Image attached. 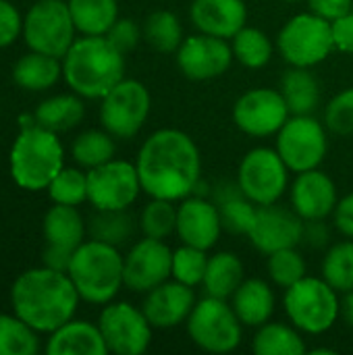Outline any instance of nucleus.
Here are the masks:
<instances>
[{
	"instance_id": "f257e3e1",
	"label": "nucleus",
	"mask_w": 353,
	"mask_h": 355,
	"mask_svg": "<svg viewBox=\"0 0 353 355\" xmlns=\"http://www.w3.org/2000/svg\"><path fill=\"white\" fill-rule=\"evenodd\" d=\"M137 175L150 198L181 202L191 196L202 179V156L181 129H158L139 148Z\"/></svg>"
},
{
	"instance_id": "f03ea898",
	"label": "nucleus",
	"mask_w": 353,
	"mask_h": 355,
	"mask_svg": "<svg viewBox=\"0 0 353 355\" xmlns=\"http://www.w3.org/2000/svg\"><path fill=\"white\" fill-rule=\"evenodd\" d=\"M79 300L71 277L48 266L21 272L10 289L12 312L33 331L48 335L75 316Z\"/></svg>"
},
{
	"instance_id": "7ed1b4c3",
	"label": "nucleus",
	"mask_w": 353,
	"mask_h": 355,
	"mask_svg": "<svg viewBox=\"0 0 353 355\" xmlns=\"http://www.w3.org/2000/svg\"><path fill=\"white\" fill-rule=\"evenodd\" d=\"M62 77L77 96L102 100L125 79V54L106 35H81L62 56Z\"/></svg>"
},
{
	"instance_id": "20e7f679",
	"label": "nucleus",
	"mask_w": 353,
	"mask_h": 355,
	"mask_svg": "<svg viewBox=\"0 0 353 355\" xmlns=\"http://www.w3.org/2000/svg\"><path fill=\"white\" fill-rule=\"evenodd\" d=\"M123 264L125 256H121L119 248L98 239H89L73 252L67 275L71 277L83 302L106 306L125 285Z\"/></svg>"
},
{
	"instance_id": "39448f33",
	"label": "nucleus",
	"mask_w": 353,
	"mask_h": 355,
	"mask_svg": "<svg viewBox=\"0 0 353 355\" xmlns=\"http://www.w3.org/2000/svg\"><path fill=\"white\" fill-rule=\"evenodd\" d=\"M8 162L10 177L19 187L27 191L48 189L64 166V150L58 133L48 131L37 123L23 125L10 148Z\"/></svg>"
},
{
	"instance_id": "423d86ee",
	"label": "nucleus",
	"mask_w": 353,
	"mask_h": 355,
	"mask_svg": "<svg viewBox=\"0 0 353 355\" xmlns=\"http://www.w3.org/2000/svg\"><path fill=\"white\" fill-rule=\"evenodd\" d=\"M283 306L289 322L306 335H325L339 320L341 300L325 279L304 277L285 289Z\"/></svg>"
},
{
	"instance_id": "0eeeda50",
	"label": "nucleus",
	"mask_w": 353,
	"mask_h": 355,
	"mask_svg": "<svg viewBox=\"0 0 353 355\" xmlns=\"http://www.w3.org/2000/svg\"><path fill=\"white\" fill-rule=\"evenodd\" d=\"M185 324L191 343L208 354H231L243 339V324L229 300H198Z\"/></svg>"
},
{
	"instance_id": "6e6552de",
	"label": "nucleus",
	"mask_w": 353,
	"mask_h": 355,
	"mask_svg": "<svg viewBox=\"0 0 353 355\" xmlns=\"http://www.w3.org/2000/svg\"><path fill=\"white\" fill-rule=\"evenodd\" d=\"M277 48L289 67H316L335 50L331 21L314 15L312 10L298 12L281 27Z\"/></svg>"
},
{
	"instance_id": "1a4fd4ad",
	"label": "nucleus",
	"mask_w": 353,
	"mask_h": 355,
	"mask_svg": "<svg viewBox=\"0 0 353 355\" xmlns=\"http://www.w3.org/2000/svg\"><path fill=\"white\" fill-rule=\"evenodd\" d=\"M75 23L64 0H37L23 17V40L29 50L62 60L75 42Z\"/></svg>"
},
{
	"instance_id": "9d476101",
	"label": "nucleus",
	"mask_w": 353,
	"mask_h": 355,
	"mask_svg": "<svg viewBox=\"0 0 353 355\" xmlns=\"http://www.w3.org/2000/svg\"><path fill=\"white\" fill-rule=\"evenodd\" d=\"M275 150L291 173L318 168L329 152L327 125L312 114H291L277 133Z\"/></svg>"
},
{
	"instance_id": "9b49d317",
	"label": "nucleus",
	"mask_w": 353,
	"mask_h": 355,
	"mask_svg": "<svg viewBox=\"0 0 353 355\" xmlns=\"http://www.w3.org/2000/svg\"><path fill=\"white\" fill-rule=\"evenodd\" d=\"M150 108L148 87L137 79H123L102 98L100 123L117 139H131L146 125Z\"/></svg>"
},
{
	"instance_id": "f8f14e48",
	"label": "nucleus",
	"mask_w": 353,
	"mask_h": 355,
	"mask_svg": "<svg viewBox=\"0 0 353 355\" xmlns=\"http://www.w3.org/2000/svg\"><path fill=\"white\" fill-rule=\"evenodd\" d=\"M289 173L275 148H252L239 162L237 183L256 206H268L285 196Z\"/></svg>"
},
{
	"instance_id": "ddd939ff",
	"label": "nucleus",
	"mask_w": 353,
	"mask_h": 355,
	"mask_svg": "<svg viewBox=\"0 0 353 355\" xmlns=\"http://www.w3.org/2000/svg\"><path fill=\"white\" fill-rule=\"evenodd\" d=\"M98 327L106 341L108 354L141 355L152 343L154 327L141 308L129 302H110L98 318Z\"/></svg>"
},
{
	"instance_id": "4468645a",
	"label": "nucleus",
	"mask_w": 353,
	"mask_h": 355,
	"mask_svg": "<svg viewBox=\"0 0 353 355\" xmlns=\"http://www.w3.org/2000/svg\"><path fill=\"white\" fill-rule=\"evenodd\" d=\"M137 166L127 160H108L87 171V202L96 210H127L141 193Z\"/></svg>"
},
{
	"instance_id": "2eb2a0df",
	"label": "nucleus",
	"mask_w": 353,
	"mask_h": 355,
	"mask_svg": "<svg viewBox=\"0 0 353 355\" xmlns=\"http://www.w3.org/2000/svg\"><path fill=\"white\" fill-rule=\"evenodd\" d=\"M291 116L281 89L254 87L241 94L233 106V121L250 137L277 135Z\"/></svg>"
},
{
	"instance_id": "dca6fc26",
	"label": "nucleus",
	"mask_w": 353,
	"mask_h": 355,
	"mask_svg": "<svg viewBox=\"0 0 353 355\" xmlns=\"http://www.w3.org/2000/svg\"><path fill=\"white\" fill-rule=\"evenodd\" d=\"M175 54L179 71L191 81L216 79L225 75L235 60L229 40L200 31L196 35H187Z\"/></svg>"
},
{
	"instance_id": "f3484780",
	"label": "nucleus",
	"mask_w": 353,
	"mask_h": 355,
	"mask_svg": "<svg viewBox=\"0 0 353 355\" xmlns=\"http://www.w3.org/2000/svg\"><path fill=\"white\" fill-rule=\"evenodd\" d=\"M173 277V250L162 239L144 237L125 256V287L135 293H148Z\"/></svg>"
},
{
	"instance_id": "a211bd4d",
	"label": "nucleus",
	"mask_w": 353,
	"mask_h": 355,
	"mask_svg": "<svg viewBox=\"0 0 353 355\" xmlns=\"http://www.w3.org/2000/svg\"><path fill=\"white\" fill-rule=\"evenodd\" d=\"M246 237L266 256L285 248H298L304 241V218L293 208L279 206V202L258 206Z\"/></svg>"
},
{
	"instance_id": "6ab92c4d",
	"label": "nucleus",
	"mask_w": 353,
	"mask_h": 355,
	"mask_svg": "<svg viewBox=\"0 0 353 355\" xmlns=\"http://www.w3.org/2000/svg\"><path fill=\"white\" fill-rule=\"evenodd\" d=\"M218 208L206 196H187L177 206V231L175 235L185 245L200 250H212L223 233Z\"/></svg>"
},
{
	"instance_id": "aec40b11",
	"label": "nucleus",
	"mask_w": 353,
	"mask_h": 355,
	"mask_svg": "<svg viewBox=\"0 0 353 355\" xmlns=\"http://www.w3.org/2000/svg\"><path fill=\"white\" fill-rule=\"evenodd\" d=\"M196 302L198 300H196L193 287H187L175 279L173 281L169 279L146 293L141 310L154 329L166 331V329H177L183 322H187Z\"/></svg>"
},
{
	"instance_id": "412c9836",
	"label": "nucleus",
	"mask_w": 353,
	"mask_h": 355,
	"mask_svg": "<svg viewBox=\"0 0 353 355\" xmlns=\"http://www.w3.org/2000/svg\"><path fill=\"white\" fill-rule=\"evenodd\" d=\"M291 208L304 220H325L339 202L335 181L320 168L298 173L291 185Z\"/></svg>"
},
{
	"instance_id": "4be33fe9",
	"label": "nucleus",
	"mask_w": 353,
	"mask_h": 355,
	"mask_svg": "<svg viewBox=\"0 0 353 355\" xmlns=\"http://www.w3.org/2000/svg\"><path fill=\"white\" fill-rule=\"evenodd\" d=\"M189 19L200 33L233 40L248 25V6L243 0H193Z\"/></svg>"
},
{
	"instance_id": "5701e85b",
	"label": "nucleus",
	"mask_w": 353,
	"mask_h": 355,
	"mask_svg": "<svg viewBox=\"0 0 353 355\" xmlns=\"http://www.w3.org/2000/svg\"><path fill=\"white\" fill-rule=\"evenodd\" d=\"M208 198L218 208L221 223L227 233L248 235L258 206L241 191L237 179L235 181L225 179V181H218L216 185H210Z\"/></svg>"
},
{
	"instance_id": "b1692460",
	"label": "nucleus",
	"mask_w": 353,
	"mask_h": 355,
	"mask_svg": "<svg viewBox=\"0 0 353 355\" xmlns=\"http://www.w3.org/2000/svg\"><path fill=\"white\" fill-rule=\"evenodd\" d=\"M48 355H106L108 347L102 337V331L98 324H92L87 320H75L71 318L60 329L50 333Z\"/></svg>"
},
{
	"instance_id": "393cba45",
	"label": "nucleus",
	"mask_w": 353,
	"mask_h": 355,
	"mask_svg": "<svg viewBox=\"0 0 353 355\" xmlns=\"http://www.w3.org/2000/svg\"><path fill=\"white\" fill-rule=\"evenodd\" d=\"M229 302L243 327L258 329L275 314V291L264 279H243Z\"/></svg>"
},
{
	"instance_id": "a878e982",
	"label": "nucleus",
	"mask_w": 353,
	"mask_h": 355,
	"mask_svg": "<svg viewBox=\"0 0 353 355\" xmlns=\"http://www.w3.org/2000/svg\"><path fill=\"white\" fill-rule=\"evenodd\" d=\"M87 225L77 206L54 204L44 216V237L50 245L75 252L85 241Z\"/></svg>"
},
{
	"instance_id": "bb28decb",
	"label": "nucleus",
	"mask_w": 353,
	"mask_h": 355,
	"mask_svg": "<svg viewBox=\"0 0 353 355\" xmlns=\"http://www.w3.org/2000/svg\"><path fill=\"white\" fill-rule=\"evenodd\" d=\"M62 75V62L56 56L35 52L21 56L12 67V79L21 89L27 92H44L56 85Z\"/></svg>"
},
{
	"instance_id": "cd10ccee",
	"label": "nucleus",
	"mask_w": 353,
	"mask_h": 355,
	"mask_svg": "<svg viewBox=\"0 0 353 355\" xmlns=\"http://www.w3.org/2000/svg\"><path fill=\"white\" fill-rule=\"evenodd\" d=\"M279 89L291 110V114H312L320 106V81L304 67H291L281 77Z\"/></svg>"
},
{
	"instance_id": "c85d7f7f",
	"label": "nucleus",
	"mask_w": 353,
	"mask_h": 355,
	"mask_svg": "<svg viewBox=\"0 0 353 355\" xmlns=\"http://www.w3.org/2000/svg\"><path fill=\"white\" fill-rule=\"evenodd\" d=\"M85 116V104L81 96L73 94H60L46 98L40 102V106L33 112V121L54 133H64L75 129Z\"/></svg>"
},
{
	"instance_id": "c756f323",
	"label": "nucleus",
	"mask_w": 353,
	"mask_h": 355,
	"mask_svg": "<svg viewBox=\"0 0 353 355\" xmlns=\"http://www.w3.org/2000/svg\"><path fill=\"white\" fill-rule=\"evenodd\" d=\"M243 262L233 252H218L208 258V268L204 275L206 295L231 300L237 287L243 283Z\"/></svg>"
},
{
	"instance_id": "7c9ffc66",
	"label": "nucleus",
	"mask_w": 353,
	"mask_h": 355,
	"mask_svg": "<svg viewBox=\"0 0 353 355\" xmlns=\"http://www.w3.org/2000/svg\"><path fill=\"white\" fill-rule=\"evenodd\" d=\"M252 349L256 355H304L308 354L306 341L293 324L285 322H264L256 329L252 339Z\"/></svg>"
},
{
	"instance_id": "2f4dec72",
	"label": "nucleus",
	"mask_w": 353,
	"mask_h": 355,
	"mask_svg": "<svg viewBox=\"0 0 353 355\" xmlns=\"http://www.w3.org/2000/svg\"><path fill=\"white\" fill-rule=\"evenodd\" d=\"M67 4L81 35H106L119 19L117 0H67Z\"/></svg>"
},
{
	"instance_id": "473e14b6",
	"label": "nucleus",
	"mask_w": 353,
	"mask_h": 355,
	"mask_svg": "<svg viewBox=\"0 0 353 355\" xmlns=\"http://www.w3.org/2000/svg\"><path fill=\"white\" fill-rule=\"evenodd\" d=\"M141 31H144L146 44L162 54L177 52L181 42L185 40L181 19L171 10H156V12L148 15Z\"/></svg>"
},
{
	"instance_id": "72a5a7b5",
	"label": "nucleus",
	"mask_w": 353,
	"mask_h": 355,
	"mask_svg": "<svg viewBox=\"0 0 353 355\" xmlns=\"http://www.w3.org/2000/svg\"><path fill=\"white\" fill-rule=\"evenodd\" d=\"M114 135H110L106 129H89L77 135V139L71 146V156L81 168H96L108 160L114 158L117 144Z\"/></svg>"
},
{
	"instance_id": "f704fd0d",
	"label": "nucleus",
	"mask_w": 353,
	"mask_h": 355,
	"mask_svg": "<svg viewBox=\"0 0 353 355\" xmlns=\"http://www.w3.org/2000/svg\"><path fill=\"white\" fill-rule=\"evenodd\" d=\"M87 233L92 239L121 248L133 237L135 218L127 210H96L87 223Z\"/></svg>"
},
{
	"instance_id": "c9c22d12",
	"label": "nucleus",
	"mask_w": 353,
	"mask_h": 355,
	"mask_svg": "<svg viewBox=\"0 0 353 355\" xmlns=\"http://www.w3.org/2000/svg\"><path fill=\"white\" fill-rule=\"evenodd\" d=\"M231 48H233L235 60L239 64H243L246 69L266 67L275 52L270 37L262 29L250 27V25H246L241 31L235 33V37L231 40Z\"/></svg>"
},
{
	"instance_id": "e433bc0d",
	"label": "nucleus",
	"mask_w": 353,
	"mask_h": 355,
	"mask_svg": "<svg viewBox=\"0 0 353 355\" xmlns=\"http://www.w3.org/2000/svg\"><path fill=\"white\" fill-rule=\"evenodd\" d=\"M322 279L341 295L353 291V239L329 248L322 260Z\"/></svg>"
},
{
	"instance_id": "4c0bfd02",
	"label": "nucleus",
	"mask_w": 353,
	"mask_h": 355,
	"mask_svg": "<svg viewBox=\"0 0 353 355\" xmlns=\"http://www.w3.org/2000/svg\"><path fill=\"white\" fill-rule=\"evenodd\" d=\"M37 349V331L17 314H0V355H35Z\"/></svg>"
},
{
	"instance_id": "58836bf2",
	"label": "nucleus",
	"mask_w": 353,
	"mask_h": 355,
	"mask_svg": "<svg viewBox=\"0 0 353 355\" xmlns=\"http://www.w3.org/2000/svg\"><path fill=\"white\" fill-rule=\"evenodd\" d=\"M139 229H141L144 237L166 241L177 231V206H175V202L152 198L139 214Z\"/></svg>"
},
{
	"instance_id": "ea45409f",
	"label": "nucleus",
	"mask_w": 353,
	"mask_h": 355,
	"mask_svg": "<svg viewBox=\"0 0 353 355\" xmlns=\"http://www.w3.org/2000/svg\"><path fill=\"white\" fill-rule=\"evenodd\" d=\"M266 272L277 287L289 289L291 285H295L306 277V260L298 252V248H285L268 254Z\"/></svg>"
},
{
	"instance_id": "a19ab883",
	"label": "nucleus",
	"mask_w": 353,
	"mask_h": 355,
	"mask_svg": "<svg viewBox=\"0 0 353 355\" xmlns=\"http://www.w3.org/2000/svg\"><path fill=\"white\" fill-rule=\"evenodd\" d=\"M208 258L210 256L206 254V250L183 243L179 250H173V279L187 287L202 285L208 268Z\"/></svg>"
},
{
	"instance_id": "79ce46f5",
	"label": "nucleus",
	"mask_w": 353,
	"mask_h": 355,
	"mask_svg": "<svg viewBox=\"0 0 353 355\" xmlns=\"http://www.w3.org/2000/svg\"><path fill=\"white\" fill-rule=\"evenodd\" d=\"M48 196L54 204L81 206L87 202V173L62 166V171L48 185Z\"/></svg>"
},
{
	"instance_id": "37998d69",
	"label": "nucleus",
	"mask_w": 353,
	"mask_h": 355,
	"mask_svg": "<svg viewBox=\"0 0 353 355\" xmlns=\"http://www.w3.org/2000/svg\"><path fill=\"white\" fill-rule=\"evenodd\" d=\"M325 125L335 135H353V87L331 98V102L325 106Z\"/></svg>"
},
{
	"instance_id": "c03bdc74",
	"label": "nucleus",
	"mask_w": 353,
	"mask_h": 355,
	"mask_svg": "<svg viewBox=\"0 0 353 355\" xmlns=\"http://www.w3.org/2000/svg\"><path fill=\"white\" fill-rule=\"evenodd\" d=\"M106 37L110 40V44L121 50L123 54H129L131 50L137 48L139 40L144 37V31L141 27L133 21V19H127V17H119L114 21V25L108 29Z\"/></svg>"
},
{
	"instance_id": "a18cd8bd",
	"label": "nucleus",
	"mask_w": 353,
	"mask_h": 355,
	"mask_svg": "<svg viewBox=\"0 0 353 355\" xmlns=\"http://www.w3.org/2000/svg\"><path fill=\"white\" fill-rule=\"evenodd\" d=\"M23 33V17L8 0H0V48L10 46Z\"/></svg>"
},
{
	"instance_id": "49530a36",
	"label": "nucleus",
	"mask_w": 353,
	"mask_h": 355,
	"mask_svg": "<svg viewBox=\"0 0 353 355\" xmlns=\"http://www.w3.org/2000/svg\"><path fill=\"white\" fill-rule=\"evenodd\" d=\"M331 31H333L335 50L353 54V10L331 21Z\"/></svg>"
},
{
	"instance_id": "de8ad7c7",
	"label": "nucleus",
	"mask_w": 353,
	"mask_h": 355,
	"mask_svg": "<svg viewBox=\"0 0 353 355\" xmlns=\"http://www.w3.org/2000/svg\"><path fill=\"white\" fill-rule=\"evenodd\" d=\"M308 10H312L314 15H318L327 21H335V19L352 12L353 0H308Z\"/></svg>"
},
{
	"instance_id": "09e8293b",
	"label": "nucleus",
	"mask_w": 353,
	"mask_h": 355,
	"mask_svg": "<svg viewBox=\"0 0 353 355\" xmlns=\"http://www.w3.org/2000/svg\"><path fill=\"white\" fill-rule=\"evenodd\" d=\"M333 218H335L337 231H339L343 237L353 239V191L337 202L335 212H333Z\"/></svg>"
},
{
	"instance_id": "8fccbe9b",
	"label": "nucleus",
	"mask_w": 353,
	"mask_h": 355,
	"mask_svg": "<svg viewBox=\"0 0 353 355\" xmlns=\"http://www.w3.org/2000/svg\"><path fill=\"white\" fill-rule=\"evenodd\" d=\"M329 227L325 220H304V241L306 245L314 248V250H320L325 245H329Z\"/></svg>"
},
{
	"instance_id": "3c124183",
	"label": "nucleus",
	"mask_w": 353,
	"mask_h": 355,
	"mask_svg": "<svg viewBox=\"0 0 353 355\" xmlns=\"http://www.w3.org/2000/svg\"><path fill=\"white\" fill-rule=\"evenodd\" d=\"M71 258H73V252L71 250H64V248H58V245H46L44 254H42V264L48 266V268H54V270H60V272H67L69 270V264H71Z\"/></svg>"
},
{
	"instance_id": "603ef678",
	"label": "nucleus",
	"mask_w": 353,
	"mask_h": 355,
	"mask_svg": "<svg viewBox=\"0 0 353 355\" xmlns=\"http://www.w3.org/2000/svg\"><path fill=\"white\" fill-rule=\"evenodd\" d=\"M339 318H343V322L353 329V291L343 293L341 297V310H339Z\"/></svg>"
},
{
	"instance_id": "864d4df0",
	"label": "nucleus",
	"mask_w": 353,
	"mask_h": 355,
	"mask_svg": "<svg viewBox=\"0 0 353 355\" xmlns=\"http://www.w3.org/2000/svg\"><path fill=\"white\" fill-rule=\"evenodd\" d=\"M308 354H312V355H335V349H331V347H314V349H308Z\"/></svg>"
},
{
	"instance_id": "5fc2aeb1",
	"label": "nucleus",
	"mask_w": 353,
	"mask_h": 355,
	"mask_svg": "<svg viewBox=\"0 0 353 355\" xmlns=\"http://www.w3.org/2000/svg\"><path fill=\"white\" fill-rule=\"evenodd\" d=\"M283 2H291L293 4V2H302V0H283Z\"/></svg>"
}]
</instances>
